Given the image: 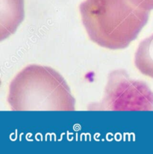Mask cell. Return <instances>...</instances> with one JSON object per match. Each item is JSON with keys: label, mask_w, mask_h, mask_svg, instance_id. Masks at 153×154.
<instances>
[{"label": "cell", "mask_w": 153, "mask_h": 154, "mask_svg": "<svg viewBox=\"0 0 153 154\" xmlns=\"http://www.w3.org/2000/svg\"><path fill=\"white\" fill-rule=\"evenodd\" d=\"M134 64L140 73L153 79V35L140 44L135 52Z\"/></svg>", "instance_id": "obj_4"}, {"label": "cell", "mask_w": 153, "mask_h": 154, "mask_svg": "<svg viewBox=\"0 0 153 154\" xmlns=\"http://www.w3.org/2000/svg\"><path fill=\"white\" fill-rule=\"evenodd\" d=\"M91 110H153V92L147 85L131 79L125 70H114L108 76L102 102Z\"/></svg>", "instance_id": "obj_3"}, {"label": "cell", "mask_w": 153, "mask_h": 154, "mask_svg": "<svg viewBox=\"0 0 153 154\" xmlns=\"http://www.w3.org/2000/svg\"><path fill=\"white\" fill-rule=\"evenodd\" d=\"M131 4L143 10H153V0H128Z\"/></svg>", "instance_id": "obj_5"}, {"label": "cell", "mask_w": 153, "mask_h": 154, "mask_svg": "<svg viewBox=\"0 0 153 154\" xmlns=\"http://www.w3.org/2000/svg\"><path fill=\"white\" fill-rule=\"evenodd\" d=\"M8 102L14 111H74L76 100L60 73L32 64L11 82Z\"/></svg>", "instance_id": "obj_2"}, {"label": "cell", "mask_w": 153, "mask_h": 154, "mask_svg": "<svg viewBox=\"0 0 153 154\" xmlns=\"http://www.w3.org/2000/svg\"><path fill=\"white\" fill-rule=\"evenodd\" d=\"M90 39L109 50L125 49L147 23L149 11L128 0H85L79 6Z\"/></svg>", "instance_id": "obj_1"}]
</instances>
